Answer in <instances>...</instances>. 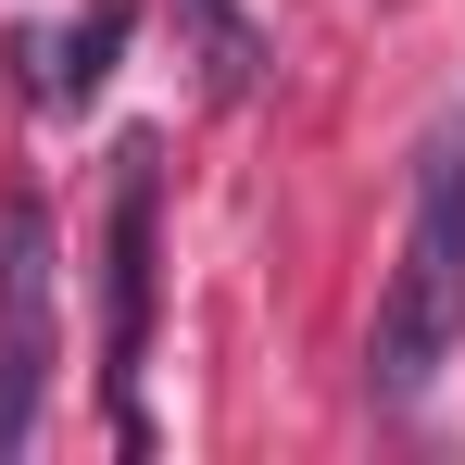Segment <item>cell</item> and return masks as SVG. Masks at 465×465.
Segmentation results:
<instances>
[{"label":"cell","mask_w":465,"mask_h":465,"mask_svg":"<svg viewBox=\"0 0 465 465\" xmlns=\"http://www.w3.org/2000/svg\"><path fill=\"white\" fill-rule=\"evenodd\" d=\"M202 51H214V88H252V76H264V38L239 25L227 0H202Z\"/></svg>","instance_id":"5"},{"label":"cell","mask_w":465,"mask_h":465,"mask_svg":"<svg viewBox=\"0 0 465 465\" xmlns=\"http://www.w3.org/2000/svg\"><path fill=\"white\" fill-rule=\"evenodd\" d=\"M152 290H163V139H126V152H114V277H101V390H114V415H126V453L152 440V428H139Z\"/></svg>","instance_id":"2"},{"label":"cell","mask_w":465,"mask_h":465,"mask_svg":"<svg viewBox=\"0 0 465 465\" xmlns=\"http://www.w3.org/2000/svg\"><path fill=\"white\" fill-rule=\"evenodd\" d=\"M51 365H64V327H51V214L13 202L0 214V453L38 440Z\"/></svg>","instance_id":"3"},{"label":"cell","mask_w":465,"mask_h":465,"mask_svg":"<svg viewBox=\"0 0 465 465\" xmlns=\"http://www.w3.org/2000/svg\"><path fill=\"white\" fill-rule=\"evenodd\" d=\"M453 340H465V126H440L428 163H415V227H402V264H390L378 340H365L378 402H428Z\"/></svg>","instance_id":"1"},{"label":"cell","mask_w":465,"mask_h":465,"mask_svg":"<svg viewBox=\"0 0 465 465\" xmlns=\"http://www.w3.org/2000/svg\"><path fill=\"white\" fill-rule=\"evenodd\" d=\"M126 38H139V0H76V25H51V38L25 51V88H38L51 114H76V101H101V76H114Z\"/></svg>","instance_id":"4"}]
</instances>
